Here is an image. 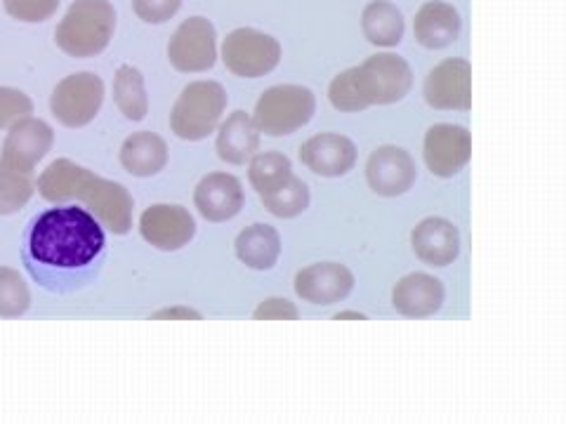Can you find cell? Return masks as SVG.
Wrapping results in <instances>:
<instances>
[{
    "label": "cell",
    "instance_id": "1",
    "mask_svg": "<svg viewBox=\"0 0 566 424\" xmlns=\"http://www.w3.org/2000/svg\"><path fill=\"white\" fill-rule=\"evenodd\" d=\"M22 257L29 276L43 290L52 295L83 290L104 267V226L81 205L45 210L27 229Z\"/></svg>",
    "mask_w": 566,
    "mask_h": 424
},
{
    "label": "cell",
    "instance_id": "2",
    "mask_svg": "<svg viewBox=\"0 0 566 424\" xmlns=\"http://www.w3.org/2000/svg\"><path fill=\"white\" fill-rule=\"evenodd\" d=\"M35 189L50 203L81 201L112 234L123 236L133 229V193L69 158H57L55 163H50L35 180Z\"/></svg>",
    "mask_w": 566,
    "mask_h": 424
},
{
    "label": "cell",
    "instance_id": "3",
    "mask_svg": "<svg viewBox=\"0 0 566 424\" xmlns=\"http://www.w3.org/2000/svg\"><path fill=\"white\" fill-rule=\"evenodd\" d=\"M116 33V10L109 0H74L55 29V43L69 57H97Z\"/></svg>",
    "mask_w": 566,
    "mask_h": 424
},
{
    "label": "cell",
    "instance_id": "4",
    "mask_svg": "<svg viewBox=\"0 0 566 424\" xmlns=\"http://www.w3.org/2000/svg\"><path fill=\"white\" fill-rule=\"evenodd\" d=\"M227 91L218 81L189 83L170 112V128L185 141H201L218 130L227 112Z\"/></svg>",
    "mask_w": 566,
    "mask_h": 424
},
{
    "label": "cell",
    "instance_id": "5",
    "mask_svg": "<svg viewBox=\"0 0 566 424\" xmlns=\"http://www.w3.org/2000/svg\"><path fill=\"white\" fill-rule=\"evenodd\" d=\"M316 112V97L305 85L283 83L264 91L255 104V128L270 137L293 135L305 128Z\"/></svg>",
    "mask_w": 566,
    "mask_h": 424
},
{
    "label": "cell",
    "instance_id": "6",
    "mask_svg": "<svg viewBox=\"0 0 566 424\" xmlns=\"http://www.w3.org/2000/svg\"><path fill=\"white\" fill-rule=\"evenodd\" d=\"M352 68L366 109L376 104H397L411 93L413 71L409 62L395 55V52H378V55L368 57L361 66Z\"/></svg>",
    "mask_w": 566,
    "mask_h": 424
},
{
    "label": "cell",
    "instance_id": "7",
    "mask_svg": "<svg viewBox=\"0 0 566 424\" xmlns=\"http://www.w3.org/2000/svg\"><path fill=\"white\" fill-rule=\"evenodd\" d=\"M222 62L239 78H262L281 62V43L258 29H234L222 43Z\"/></svg>",
    "mask_w": 566,
    "mask_h": 424
},
{
    "label": "cell",
    "instance_id": "8",
    "mask_svg": "<svg viewBox=\"0 0 566 424\" xmlns=\"http://www.w3.org/2000/svg\"><path fill=\"white\" fill-rule=\"evenodd\" d=\"M104 104V81L97 74L62 78L50 95V112L64 128H85L97 118Z\"/></svg>",
    "mask_w": 566,
    "mask_h": 424
},
{
    "label": "cell",
    "instance_id": "9",
    "mask_svg": "<svg viewBox=\"0 0 566 424\" xmlns=\"http://www.w3.org/2000/svg\"><path fill=\"white\" fill-rule=\"evenodd\" d=\"M168 60L180 74H201L218 62V31L206 17H189L175 29Z\"/></svg>",
    "mask_w": 566,
    "mask_h": 424
},
{
    "label": "cell",
    "instance_id": "10",
    "mask_svg": "<svg viewBox=\"0 0 566 424\" xmlns=\"http://www.w3.org/2000/svg\"><path fill=\"white\" fill-rule=\"evenodd\" d=\"M424 102L439 112H470L472 106V66L463 57L439 62L422 85Z\"/></svg>",
    "mask_w": 566,
    "mask_h": 424
},
{
    "label": "cell",
    "instance_id": "11",
    "mask_svg": "<svg viewBox=\"0 0 566 424\" xmlns=\"http://www.w3.org/2000/svg\"><path fill=\"white\" fill-rule=\"evenodd\" d=\"M424 166L441 180H451L463 172L472 158V135L463 126L453 123H439L424 135L422 145Z\"/></svg>",
    "mask_w": 566,
    "mask_h": 424
},
{
    "label": "cell",
    "instance_id": "12",
    "mask_svg": "<svg viewBox=\"0 0 566 424\" xmlns=\"http://www.w3.org/2000/svg\"><path fill=\"white\" fill-rule=\"evenodd\" d=\"M139 234L158 251L175 253L182 251L197 236V222L182 205L158 203L142 212Z\"/></svg>",
    "mask_w": 566,
    "mask_h": 424
},
{
    "label": "cell",
    "instance_id": "13",
    "mask_svg": "<svg viewBox=\"0 0 566 424\" xmlns=\"http://www.w3.org/2000/svg\"><path fill=\"white\" fill-rule=\"evenodd\" d=\"M416 177L418 170L413 158L401 147L385 145L368 156L366 182L370 191L378 193L382 199L403 197V193L411 191V187L416 184Z\"/></svg>",
    "mask_w": 566,
    "mask_h": 424
},
{
    "label": "cell",
    "instance_id": "14",
    "mask_svg": "<svg viewBox=\"0 0 566 424\" xmlns=\"http://www.w3.org/2000/svg\"><path fill=\"white\" fill-rule=\"evenodd\" d=\"M8 137L3 141V153L0 163L33 172L43 158L55 145V130H52L41 118H22L8 128Z\"/></svg>",
    "mask_w": 566,
    "mask_h": 424
},
{
    "label": "cell",
    "instance_id": "15",
    "mask_svg": "<svg viewBox=\"0 0 566 424\" xmlns=\"http://www.w3.org/2000/svg\"><path fill=\"white\" fill-rule=\"evenodd\" d=\"M352 290L354 274L338 262H316L295 274V293L310 305H338L352 295Z\"/></svg>",
    "mask_w": 566,
    "mask_h": 424
},
{
    "label": "cell",
    "instance_id": "16",
    "mask_svg": "<svg viewBox=\"0 0 566 424\" xmlns=\"http://www.w3.org/2000/svg\"><path fill=\"white\" fill-rule=\"evenodd\" d=\"M245 197L239 177L229 172H208L193 191V205L208 222H229L243 210Z\"/></svg>",
    "mask_w": 566,
    "mask_h": 424
},
{
    "label": "cell",
    "instance_id": "17",
    "mask_svg": "<svg viewBox=\"0 0 566 424\" xmlns=\"http://www.w3.org/2000/svg\"><path fill=\"white\" fill-rule=\"evenodd\" d=\"M300 161L314 174L343 177L357 166V147L354 141L338 132H322L310 137L300 147Z\"/></svg>",
    "mask_w": 566,
    "mask_h": 424
},
{
    "label": "cell",
    "instance_id": "18",
    "mask_svg": "<svg viewBox=\"0 0 566 424\" xmlns=\"http://www.w3.org/2000/svg\"><path fill=\"white\" fill-rule=\"evenodd\" d=\"M411 247L416 257L430 267H449L460 255V232L444 218H428L413 229Z\"/></svg>",
    "mask_w": 566,
    "mask_h": 424
},
{
    "label": "cell",
    "instance_id": "19",
    "mask_svg": "<svg viewBox=\"0 0 566 424\" xmlns=\"http://www.w3.org/2000/svg\"><path fill=\"white\" fill-rule=\"evenodd\" d=\"M444 299V283L424 272L399 278L392 290V307L406 318H428L441 309Z\"/></svg>",
    "mask_w": 566,
    "mask_h": 424
},
{
    "label": "cell",
    "instance_id": "20",
    "mask_svg": "<svg viewBox=\"0 0 566 424\" xmlns=\"http://www.w3.org/2000/svg\"><path fill=\"white\" fill-rule=\"evenodd\" d=\"M460 29H463L460 14L447 0H428L413 20L416 41L428 50H444L453 45Z\"/></svg>",
    "mask_w": 566,
    "mask_h": 424
},
{
    "label": "cell",
    "instance_id": "21",
    "mask_svg": "<svg viewBox=\"0 0 566 424\" xmlns=\"http://www.w3.org/2000/svg\"><path fill=\"white\" fill-rule=\"evenodd\" d=\"M260 135L251 114L234 112L218 126V156L227 166H245L260 149Z\"/></svg>",
    "mask_w": 566,
    "mask_h": 424
},
{
    "label": "cell",
    "instance_id": "22",
    "mask_svg": "<svg viewBox=\"0 0 566 424\" xmlns=\"http://www.w3.org/2000/svg\"><path fill=\"white\" fill-rule=\"evenodd\" d=\"M120 166L133 177H154L168 166V145L156 132H133L120 147Z\"/></svg>",
    "mask_w": 566,
    "mask_h": 424
},
{
    "label": "cell",
    "instance_id": "23",
    "mask_svg": "<svg viewBox=\"0 0 566 424\" xmlns=\"http://www.w3.org/2000/svg\"><path fill=\"white\" fill-rule=\"evenodd\" d=\"M241 264L253 272H270L281 257V236L272 224H251L234 241Z\"/></svg>",
    "mask_w": 566,
    "mask_h": 424
},
{
    "label": "cell",
    "instance_id": "24",
    "mask_svg": "<svg viewBox=\"0 0 566 424\" xmlns=\"http://www.w3.org/2000/svg\"><path fill=\"white\" fill-rule=\"evenodd\" d=\"M361 31L376 47H397L403 39V14L389 0H370L361 14Z\"/></svg>",
    "mask_w": 566,
    "mask_h": 424
},
{
    "label": "cell",
    "instance_id": "25",
    "mask_svg": "<svg viewBox=\"0 0 566 424\" xmlns=\"http://www.w3.org/2000/svg\"><path fill=\"white\" fill-rule=\"evenodd\" d=\"M114 102L118 106V112L126 116L133 123L145 120L149 114V95H147V85L142 71L123 64L118 66L116 76H114Z\"/></svg>",
    "mask_w": 566,
    "mask_h": 424
},
{
    "label": "cell",
    "instance_id": "26",
    "mask_svg": "<svg viewBox=\"0 0 566 424\" xmlns=\"http://www.w3.org/2000/svg\"><path fill=\"white\" fill-rule=\"evenodd\" d=\"M291 174L293 166L289 161V156H283L279 151H262L248 161V180H251L260 197L279 189L281 184H286Z\"/></svg>",
    "mask_w": 566,
    "mask_h": 424
},
{
    "label": "cell",
    "instance_id": "27",
    "mask_svg": "<svg viewBox=\"0 0 566 424\" xmlns=\"http://www.w3.org/2000/svg\"><path fill=\"white\" fill-rule=\"evenodd\" d=\"M262 205L268 212H272L274 218L279 220H293L297 215H303V212L310 208V187L300 180V177L291 174L286 184H281L279 189L264 193Z\"/></svg>",
    "mask_w": 566,
    "mask_h": 424
},
{
    "label": "cell",
    "instance_id": "28",
    "mask_svg": "<svg viewBox=\"0 0 566 424\" xmlns=\"http://www.w3.org/2000/svg\"><path fill=\"white\" fill-rule=\"evenodd\" d=\"M33 172L0 163V218L20 212L33 197Z\"/></svg>",
    "mask_w": 566,
    "mask_h": 424
},
{
    "label": "cell",
    "instance_id": "29",
    "mask_svg": "<svg viewBox=\"0 0 566 424\" xmlns=\"http://www.w3.org/2000/svg\"><path fill=\"white\" fill-rule=\"evenodd\" d=\"M31 307V293L22 274L0 267V318H20Z\"/></svg>",
    "mask_w": 566,
    "mask_h": 424
},
{
    "label": "cell",
    "instance_id": "30",
    "mask_svg": "<svg viewBox=\"0 0 566 424\" xmlns=\"http://www.w3.org/2000/svg\"><path fill=\"white\" fill-rule=\"evenodd\" d=\"M3 6L12 20L39 24V22H48L50 17L57 12L60 0H3Z\"/></svg>",
    "mask_w": 566,
    "mask_h": 424
},
{
    "label": "cell",
    "instance_id": "31",
    "mask_svg": "<svg viewBox=\"0 0 566 424\" xmlns=\"http://www.w3.org/2000/svg\"><path fill=\"white\" fill-rule=\"evenodd\" d=\"M33 114V102L14 87H0V130H8L17 120Z\"/></svg>",
    "mask_w": 566,
    "mask_h": 424
},
{
    "label": "cell",
    "instance_id": "32",
    "mask_svg": "<svg viewBox=\"0 0 566 424\" xmlns=\"http://www.w3.org/2000/svg\"><path fill=\"white\" fill-rule=\"evenodd\" d=\"M182 0H133V10L142 22L166 24L180 10Z\"/></svg>",
    "mask_w": 566,
    "mask_h": 424
},
{
    "label": "cell",
    "instance_id": "33",
    "mask_svg": "<svg viewBox=\"0 0 566 424\" xmlns=\"http://www.w3.org/2000/svg\"><path fill=\"white\" fill-rule=\"evenodd\" d=\"M253 318L255 321H297L300 311L291 299L272 297V299H264L262 305H258V309L253 311Z\"/></svg>",
    "mask_w": 566,
    "mask_h": 424
},
{
    "label": "cell",
    "instance_id": "34",
    "mask_svg": "<svg viewBox=\"0 0 566 424\" xmlns=\"http://www.w3.org/2000/svg\"><path fill=\"white\" fill-rule=\"evenodd\" d=\"M151 318H191V321H201V314L197 309H189V307H168L156 311Z\"/></svg>",
    "mask_w": 566,
    "mask_h": 424
},
{
    "label": "cell",
    "instance_id": "35",
    "mask_svg": "<svg viewBox=\"0 0 566 424\" xmlns=\"http://www.w3.org/2000/svg\"><path fill=\"white\" fill-rule=\"evenodd\" d=\"M335 318V321H347V318H359V321H364V314H359V311H343V314H335L333 316Z\"/></svg>",
    "mask_w": 566,
    "mask_h": 424
}]
</instances>
